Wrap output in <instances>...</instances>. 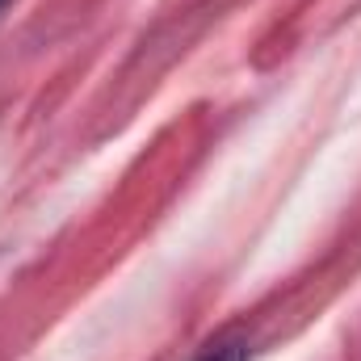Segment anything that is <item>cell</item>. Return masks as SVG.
I'll return each instance as SVG.
<instances>
[{
	"label": "cell",
	"mask_w": 361,
	"mask_h": 361,
	"mask_svg": "<svg viewBox=\"0 0 361 361\" xmlns=\"http://www.w3.org/2000/svg\"><path fill=\"white\" fill-rule=\"evenodd\" d=\"M4 4H8V0H0V8H4Z\"/></svg>",
	"instance_id": "cell-2"
},
{
	"label": "cell",
	"mask_w": 361,
	"mask_h": 361,
	"mask_svg": "<svg viewBox=\"0 0 361 361\" xmlns=\"http://www.w3.org/2000/svg\"><path fill=\"white\" fill-rule=\"evenodd\" d=\"M202 361H240V349H210Z\"/></svg>",
	"instance_id": "cell-1"
}]
</instances>
